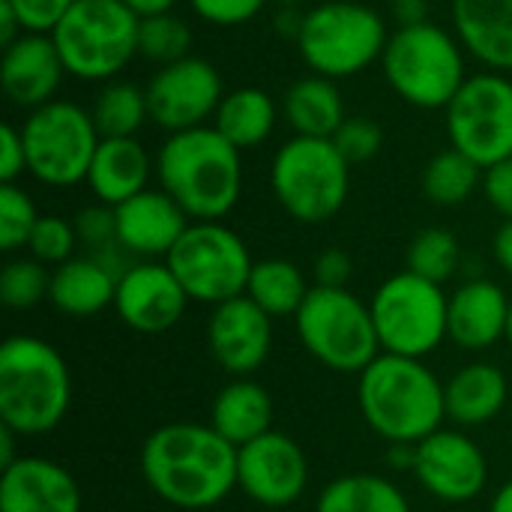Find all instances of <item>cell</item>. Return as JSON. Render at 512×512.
I'll list each match as a JSON object with an SVG mask.
<instances>
[{
	"label": "cell",
	"instance_id": "obj_21",
	"mask_svg": "<svg viewBox=\"0 0 512 512\" xmlns=\"http://www.w3.org/2000/svg\"><path fill=\"white\" fill-rule=\"evenodd\" d=\"M0 512H81V486L54 459L21 456L0 471Z\"/></svg>",
	"mask_w": 512,
	"mask_h": 512
},
{
	"label": "cell",
	"instance_id": "obj_23",
	"mask_svg": "<svg viewBox=\"0 0 512 512\" xmlns=\"http://www.w3.org/2000/svg\"><path fill=\"white\" fill-rule=\"evenodd\" d=\"M156 159L138 138H102L87 171V189L99 204L120 207L150 189Z\"/></svg>",
	"mask_w": 512,
	"mask_h": 512
},
{
	"label": "cell",
	"instance_id": "obj_9",
	"mask_svg": "<svg viewBox=\"0 0 512 512\" xmlns=\"http://www.w3.org/2000/svg\"><path fill=\"white\" fill-rule=\"evenodd\" d=\"M300 345L327 369L342 375H360L378 354V330L369 303L348 288L312 285L306 303L294 315Z\"/></svg>",
	"mask_w": 512,
	"mask_h": 512
},
{
	"label": "cell",
	"instance_id": "obj_17",
	"mask_svg": "<svg viewBox=\"0 0 512 512\" xmlns=\"http://www.w3.org/2000/svg\"><path fill=\"white\" fill-rule=\"evenodd\" d=\"M189 294L165 261H135L117 279L114 309L120 321L144 336H159L183 318Z\"/></svg>",
	"mask_w": 512,
	"mask_h": 512
},
{
	"label": "cell",
	"instance_id": "obj_27",
	"mask_svg": "<svg viewBox=\"0 0 512 512\" xmlns=\"http://www.w3.org/2000/svg\"><path fill=\"white\" fill-rule=\"evenodd\" d=\"M210 426L237 450L273 432V399L252 378H234L210 405Z\"/></svg>",
	"mask_w": 512,
	"mask_h": 512
},
{
	"label": "cell",
	"instance_id": "obj_20",
	"mask_svg": "<svg viewBox=\"0 0 512 512\" xmlns=\"http://www.w3.org/2000/svg\"><path fill=\"white\" fill-rule=\"evenodd\" d=\"M66 66L48 33H21L0 54V84L12 105L36 111L57 99Z\"/></svg>",
	"mask_w": 512,
	"mask_h": 512
},
{
	"label": "cell",
	"instance_id": "obj_7",
	"mask_svg": "<svg viewBox=\"0 0 512 512\" xmlns=\"http://www.w3.org/2000/svg\"><path fill=\"white\" fill-rule=\"evenodd\" d=\"M390 42L378 9L357 0H327L303 15L297 48L303 63L324 78L342 81L366 72Z\"/></svg>",
	"mask_w": 512,
	"mask_h": 512
},
{
	"label": "cell",
	"instance_id": "obj_35",
	"mask_svg": "<svg viewBox=\"0 0 512 512\" xmlns=\"http://www.w3.org/2000/svg\"><path fill=\"white\" fill-rule=\"evenodd\" d=\"M189 48H192V27L177 12L141 18L138 54L147 57L150 63H156V66L177 63V60L189 57Z\"/></svg>",
	"mask_w": 512,
	"mask_h": 512
},
{
	"label": "cell",
	"instance_id": "obj_31",
	"mask_svg": "<svg viewBox=\"0 0 512 512\" xmlns=\"http://www.w3.org/2000/svg\"><path fill=\"white\" fill-rule=\"evenodd\" d=\"M309 282L306 273L285 258H267V261H255L249 285H246V297L252 303H258L270 318H294L300 312V306L309 297Z\"/></svg>",
	"mask_w": 512,
	"mask_h": 512
},
{
	"label": "cell",
	"instance_id": "obj_29",
	"mask_svg": "<svg viewBox=\"0 0 512 512\" xmlns=\"http://www.w3.org/2000/svg\"><path fill=\"white\" fill-rule=\"evenodd\" d=\"M279 123V105L261 87H237L228 90L216 108L210 126L225 135L240 153L261 147Z\"/></svg>",
	"mask_w": 512,
	"mask_h": 512
},
{
	"label": "cell",
	"instance_id": "obj_2",
	"mask_svg": "<svg viewBox=\"0 0 512 512\" xmlns=\"http://www.w3.org/2000/svg\"><path fill=\"white\" fill-rule=\"evenodd\" d=\"M156 180L192 222H222L243 192V153L216 126L174 132L156 153Z\"/></svg>",
	"mask_w": 512,
	"mask_h": 512
},
{
	"label": "cell",
	"instance_id": "obj_49",
	"mask_svg": "<svg viewBox=\"0 0 512 512\" xmlns=\"http://www.w3.org/2000/svg\"><path fill=\"white\" fill-rule=\"evenodd\" d=\"M303 15H306V12H300V9L279 6V15H276V30H279L282 36H291V39L297 42V36H300V27H303Z\"/></svg>",
	"mask_w": 512,
	"mask_h": 512
},
{
	"label": "cell",
	"instance_id": "obj_36",
	"mask_svg": "<svg viewBox=\"0 0 512 512\" xmlns=\"http://www.w3.org/2000/svg\"><path fill=\"white\" fill-rule=\"evenodd\" d=\"M51 270L36 258H12L0 270V303L12 312H27L48 300Z\"/></svg>",
	"mask_w": 512,
	"mask_h": 512
},
{
	"label": "cell",
	"instance_id": "obj_32",
	"mask_svg": "<svg viewBox=\"0 0 512 512\" xmlns=\"http://www.w3.org/2000/svg\"><path fill=\"white\" fill-rule=\"evenodd\" d=\"M90 114L102 138H138L141 126L150 120L147 90L123 78L105 81L90 105Z\"/></svg>",
	"mask_w": 512,
	"mask_h": 512
},
{
	"label": "cell",
	"instance_id": "obj_25",
	"mask_svg": "<svg viewBox=\"0 0 512 512\" xmlns=\"http://www.w3.org/2000/svg\"><path fill=\"white\" fill-rule=\"evenodd\" d=\"M507 375L492 363H468L444 384L447 420L456 426H486L507 405Z\"/></svg>",
	"mask_w": 512,
	"mask_h": 512
},
{
	"label": "cell",
	"instance_id": "obj_42",
	"mask_svg": "<svg viewBox=\"0 0 512 512\" xmlns=\"http://www.w3.org/2000/svg\"><path fill=\"white\" fill-rule=\"evenodd\" d=\"M24 33H54L63 15L75 6V0H9Z\"/></svg>",
	"mask_w": 512,
	"mask_h": 512
},
{
	"label": "cell",
	"instance_id": "obj_26",
	"mask_svg": "<svg viewBox=\"0 0 512 512\" xmlns=\"http://www.w3.org/2000/svg\"><path fill=\"white\" fill-rule=\"evenodd\" d=\"M117 297V276L90 255H75L66 264L51 270L48 300L57 312L69 318H90Z\"/></svg>",
	"mask_w": 512,
	"mask_h": 512
},
{
	"label": "cell",
	"instance_id": "obj_34",
	"mask_svg": "<svg viewBox=\"0 0 512 512\" xmlns=\"http://www.w3.org/2000/svg\"><path fill=\"white\" fill-rule=\"evenodd\" d=\"M462 264V246L447 228H423L405 252V270L444 285Z\"/></svg>",
	"mask_w": 512,
	"mask_h": 512
},
{
	"label": "cell",
	"instance_id": "obj_40",
	"mask_svg": "<svg viewBox=\"0 0 512 512\" xmlns=\"http://www.w3.org/2000/svg\"><path fill=\"white\" fill-rule=\"evenodd\" d=\"M333 144L339 147V153L354 168V165L372 162L381 153V147H384V129L372 117H348L339 126V132L333 135Z\"/></svg>",
	"mask_w": 512,
	"mask_h": 512
},
{
	"label": "cell",
	"instance_id": "obj_14",
	"mask_svg": "<svg viewBox=\"0 0 512 512\" xmlns=\"http://www.w3.org/2000/svg\"><path fill=\"white\" fill-rule=\"evenodd\" d=\"M144 90H147L150 123H156L168 135L210 126L225 96L219 69L195 54L159 66Z\"/></svg>",
	"mask_w": 512,
	"mask_h": 512
},
{
	"label": "cell",
	"instance_id": "obj_39",
	"mask_svg": "<svg viewBox=\"0 0 512 512\" xmlns=\"http://www.w3.org/2000/svg\"><path fill=\"white\" fill-rule=\"evenodd\" d=\"M75 234H78V246H84L87 255H102L114 246H120L117 240V213L108 204H87L75 213L72 219Z\"/></svg>",
	"mask_w": 512,
	"mask_h": 512
},
{
	"label": "cell",
	"instance_id": "obj_38",
	"mask_svg": "<svg viewBox=\"0 0 512 512\" xmlns=\"http://www.w3.org/2000/svg\"><path fill=\"white\" fill-rule=\"evenodd\" d=\"M75 249H78V234L69 219L39 216V222L30 234V243H27L30 258L42 261L45 267H60L69 258H75Z\"/></svg>",
	"mask_w": 512,
	"mask_h": 512
},
{
	"label": "cell",
	"instance_id": "obj_43",
	"mask_svg": "<svg viewBox=\"0 0 512 512\" xmlns=\"http://www.w3.org/2000/svg\"><path fill=\"white\" fill-rule=\"evenodd\" d=\"M483 195L504 222L512 219V156L483 171Z\"/></svg>",
	"mask_w": 512,
	"mask_h": 512
},
{
	"label": "cell",
	"instance_id": "obj_19",
	"mask_svg": "<svg viewBox=\"0 0 512 512\" xmlns=\"http://www.w3.org/2000/svg\"><path fill=\"white\" fill-rule=\"evenodd\" d=\"M117 240L135 261H159L177 246L192 219L165 189H144L114 207Z\"/></svg>",
	"mask_w": 512,
	"mask_h": 512
},
{
	"label": "cell",
	"instance_id": "obj_53",
	"mask_svg": "<svg viewBox=\"0 0 512 512\" xmlns=\"http://www.w3.org/2000/svg\"><path fill=\"white\" fill-rule=\"evenodd\" d=\"M279 6H288V9H297L300 3H306V0H276Z\"/></svg>",
	"mask_w": 512,
	"mask_h": 512
},
{
	"label": "cell",
	"instance_id": "obj_16",
	"mask_svg": "<svg viewBox=\"0 0 512 512\" xmlns=\"http://www.w3.org/2000/svg\"><path fill=\"white\" fill-rule=\"evenodd\" d=\"M414 477L417 483L444 504L474 501L489 480L486 453L465 432L438 429L414 450Z\"/></svg>",
	"mask_w": 512,
	"mask_h": 512
},
{
	"label": "cell",
	"instance_id": "obj_13",
	"mask_svg": "<svg viewBox=\"0 0 512 512\" xmlns=\"http://www.w3.org/2000/svg\"><path fill=\"white\" fill-rule=\"evenodd\" d=\"M450 147L474 159L483 171L512 156V78L504 72L468 75L444 108Z\"/></svg>",
	"mask_w": 512,
	"mask_h": 512
},
{
	"label": "cell",
	"instance_id": "obj_22",
	"mask_svg": "<svg viewBox=\"0 0 512 512\" xmlns=\"http://www.w3.org/2000/svg\"><path fill=\"white\" fill-rule=\"evenodd\" d=\"M512 297L492 279H468L450 297L447 333L465 351H489L507 339Z\"/></svg>",
	"mask_w": 512,
	"mask_h": 512
},
{
	"label": "cell",
	"instance_id": "obj_47",
	"mask_svg": "<svg viewBox=\"0 0 512 512\" xmlns=\"http://www.w3.org/2000/svg\"><path fill=\"white\" fill-rule=\"evenodd\" d=\"M492 255H495V264L512 279V219H507V222L495 231Z\"/></svg>",
	"mask_w": 512,
	"mask_h": 512
},
{
	"label": "cell",
	"instance_id": "obj_12",
	"mask_svg": "<svg viewBox=\"0 0 512 512\" xmlns=\"http://www.w3.org/2000/svg\"><path fill=\"white\" fill-rule=\"evenodd\" d=\"M165 264L189 300L204 306L243 297L255 267L243 237L222 222H192L168 252Z\"/></svg>",
	"mask_w": 512,
	"mask_h": 512
},
{
	"label": "cell",
	"instance_id": "obj_44",
	"mask_svg": "<svg viewBox=\"0 0 512 512\" xmlns=\"http://www.w3.org/2000/svg\"><path fill=\"white\" fill-rule=\"evenodd\" d=\"M27 174V150L21 138V126L6 123L0 129V183H18Z\"/></svg>",
	"mask_w": 512,
	"mask_h": 512
},
{
	"label": "cell",
	"instance_id": "obj_54",
	"mask_svg": "<svg viewBox=\"0 0 512 512\" xmlns=\"http://www.w3.org/2000/svg\"><path fill=\"white\" fill-rule=\"evenodd\" d=\"M507 342H510V348H512V306H510V327H507Z\"/></svg>",
	"mask_w": 512,
	"mask_h": 512
},
{
	"label": "cell",
	"instance_id": "obj_41",
	"mask_svg": "<svg viewBox=\"0 0 512 512\" xmlns=\"http://www.w3.org/2000/svg\"><path fill=\"white\" fill-rule=\"evenodd\" d=\"M189 3H192V12L213 27L249 24L267 6V0H189Z\"/></svg>",
	"mask_w": 512,
	"mask_h": 512
},
{
	"label": "cell",
	"instance_id": "obj_10",
	"mask_svg": "<svg viewBox=\"0 0 512 512\" xmlns=\"http://www.w3.org/2000/svg\"><path fill=\"white\" fill-rule=\"evenodd\" d=\"M372 321L378 330L381 354L423 360L441 348L447 333L450 297L444 285L429 282L411 270L384 279L372 294Z\"/></svg>",
	"mask_w": 512,
	"mask_h": 512
},
{
	"label": "cell",
	"instance_id": "obj_11",
	"mask_svg": "<svg viewBox=\"0 0 512 512\" xmlns=\"http://www.w3.org/2000/svg\"><path fill=\"white\" fill-rule=\"evenodd\" d=\"M27 150V174L51 189L87 183L90 162L102 141L90 108L69 99H54L30 111L21 123Z\"/></svg>",
	"mask_w": 512,
	"mask_h": 512
},
{
	"label": "cell",
	"instance_id": "obj_45",
	"mask_svg": "<svg viewBox=\"0 0 512 512\" xmlns=\"http://www.w3.org/2000/svg\"><path fill=\"white\" fill-rule=\"evenodd\" d=\"M351 273H354V264L345 249L330 246L315 258V285L318 288H348Z\"/></svg>",
	"mask_w": 512,
	"mask_h": 512
},
{
	"label": "cell",
	"instance_id": "obj_46",
	"mask_svg": "<svg viewBox=\"0 0 512 512\" xmlns=\"http://www.w3.org/2000/svg\"><path fill=\"white\" fill-rule=\"evenodd\" d=\"M390 12L399 27H417L429 21V0H393Z\"/></svg>",
	"mask_w": 512,
	"mask_h": 512
},
{
	"label": "cell",
	"instance_id": "obj_8",
	"mask_svg": "<svg viewBox=\"0 0 512 512\" xmlns=\"http://www.w3.org/2000/svg\"><path fill=\"white\" fill-rule=\"evenodd\" d=\"M270 186L291 219L321 225L342 213L351 192V165L333 138L291 135L273 156Z\"/></svg>",
	"mask_w": 512,
	"mask_h": 512
},
{
	"label": "cell",
	"instance_id": "obj_52",
	"mask_svg": "<svg viewBox=\"0 0 512 512\" xmlns=\"http://www.w3.org/2000/svg\"><path fill=\"white\" fill-rule=\"evenodd\" d=\"M489 512H512V480L510 483H504V486L495 492Z\"/></svg>",
	"mask_w": 512,
	"mask_h": 512
},
{
	"label": "cell",
	"instance_id": "obj_6",
	"mask_svg": "<svg viewBox=\"0 0 512 512\" xmlns=\"http://www.w3.org/2000/svg\"><path fill=\"white\" fill-rule=\"evenodd\" d=\"M141 18L123 0H75L51 39L66 75L90 84L120 78L138 54Z\"/></svg>",
	"mask_w": 512,
	"mask_h": 512
},
{
	"label": "cell",
	"instance_id": "obj_4",
	"mask_svg": "<svg viewBox=\"0 0 512 512\" xmlns=\"http://www.w3.org/2000/svg\"><path fill=\"white\" fill-rule=\"evenodd\" d=\"M72 405V375L63 354L39 336H9L0 345V423L21 438L54 432Z\"/></svg>",
	"mask_w": 512,
	"mask_h": 512
},
{
	"label": "cell",
	"instance_id": "obj_50",
	"mask_svg": "<svg viewBox=\"0 0 512 512\" xmlns=\"http://www.w3.org/2000/svg\"><path fill=\"white\" fill-rule=\"evenodd\" d=\"M138 18H150V15H165V12H174V6L180 0H123Z\"/></svg>",
	"mask_w": 512,
	"mask_h": 512
},
{
	"label": "cell",
	"instance_id": "obj_15",
	"mask_svg": "<svg viewBox=\"0 0 512 512\" xmlns=\"http://www.w3.org/2000/svg\"><path fill=\"white\" fill-rule=\"evenodd\" d=\"M237 489L270 510L297 504L309 489L303 447L285 432H267L237 450Z\"/></svg>",
	"mask_w": 512,
	"mask_h": 512
},
{
	"label": "cell",
	"instance_id": "obj_37",
	"mask_svg": "<svg viewBox=\"0 0 512 512\" xmlns=\"http://www.w3.org/2000/svg\"><path fill=\"white\" fill-rule=\"evenodd\" d=\"M36 222L39 210L33 198L18 183H0V249L9 255L27 249Z\"/></svg>",
	"mask_w": 512,
	"mask_h": 512
},
{
	"label": "cell",
	"instance_id": "obj_51",
	"mask_svg": "<svg viewBox=\"0 0 512 512\" xmlns=\"http://www.w3.org/2000/svg\"><path fill=\"white\" fill-rule=\"evenodd\" d=\"M18 438H21V435H15L9 426L0 423V471L9 468V465H15V462L21 459V456L15 453V441H18Z\"/></svg>",
	"mask_w": 512,
	"mask_h": 512
},
{
	"label": "cell",
	"instance_id": "obj_33",
	"mask_svg": "<svg viewBox=\"0 0 512 512\" xmlns=\"http://www.w3.org/2000/svg\"><path fill=\"white\" fill-rule=\"evenodd\" d=\"M423 195L438 207H459L483 186V168L456 147L441 150L423 168Z\"/></svg>",
	"mask_w": 512,
	"mask_h": 512
},
{
	"label": "cell",
	"instance_id": "obj_3",
	"mask_svg": "<svg viewBox=\"0 0 512 512\" xmlns=\"http://www.w3.org/2000/svg\"><path fill=\"white\" fill-rule=\"evenodd\" d=\"M360 414L387 444H420L447 420L444 384L423 363L399 354H378L360 372Z\"/></svg>",
	"mask_w": 512,
	"mask_h": 512
},
{
	"label": "cell",
	"instance_id": "obj_24",
	"mask_svg": "<svg viewBox=\"0 0 512 512\" xmlns=\"http://www.w3.org/2000/svg\"><path fill=\"white\" fill-rule=\"evenodd\" d=\"M453 33L492 72H512V0H450Z\"/></svg>",
	"mask_w": 512,
	"mask_h": 512
},
{
	"label": "cell",
	"instance_id": "obj_28",
	"mask_svg": "<svg viewBox=\"0 0 512 512\" xmlns=\"http://www.w3.org/2000/svg\"><path fill=\"white\" fill-rule=\"evenodd\" d=\"M282 117L288 120L294 135H306V138H333L339 126L348 120L339 84L315 72L294 81L285 90Z\"/></svg>",
	"mask_w": 512,
	"mask_h": 512
},
{
	"label": "cell",
	"instance_id": "obj_5",
	"mask_svg": "<svg viewBox=\"0 0 512 512\" xmlns=\"http://www.w3.org/2000/svg\"><path fill=\"white\" fill-rule=\"evenodd\" d=\"M381 66L390 90L423 111H444L468 81L465 45L432 21L390 33Z\"/></svg>",
	"mask_w": 512,
	"mask_h": 512
},
{
	"label": "cell",
	"instance_id": "obj_30",
	"mask_svg": "<svg viewBox=\"0 0 512 512\" xmlns=\"http://www.w3.org/2000/svg\"><path fill=\"white\" fill-rule=\"evenodd\" d=\"M315 512H411V504L378 474H345L321 489Z\"/></svg>",
	"mask_w": 512,
	"mask_h": 512
},
{
	"label": "cell",
	"instance_id": "obj_48",
	"mask_svg": "<svg viewBox=\"0 0 512 512\" xmlns=\"http://www.w3.org/2000/svg\"><path fill=\"white\" fill-rule=\"evenodd\" d=\"M21 33H24V30H21V21H18L15 9L9 6V0H0V45H3V48L12 45Z\"/></svg>",
	"mask_w": 512,
	"mask_h": 512
},
{
	"label": "cell",
	"instance_id": "obj_1",
	"mask_svg": "<svg viewBox=\"0 0 512 512\" xmlns=\"http://www.w3.org/2000/svg\"><path fill=\"white\" fill-rule=\"evenodd\" d=\"M141 477L177 510H210L237 489V447L210 423H168L141 444Z\"/></svg>",
	"mask_w": 512,
	"mask_h": 512
},
{
	"label": "cell",
	"instance_id": "obj_18",
	"mask_svg": "<svg viewBox=\"0 0 512 512\" xmlns=\"http://www.w3.org/2000/svg\"><path fill=\"white\" fill-rule=\"evenodd\" d=\"M210 357L234 378L255 375L273 348V318L246 294L213 306L207 321Z\"/></svg>",
	"mask_w": 512,
	"mask_h": 512
}]
</instances>
